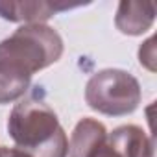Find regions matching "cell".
Listing matches in <instances>:
<instances>
[{
  "label": "cell",
  "mask_w": 157,
  "mask_h": 157,
  "mask_svg": "<svg viewBox=\"0 0 157 157\" xmlns=\"http://www.w3.org/2000/svg\"><path fill=\"white\" fill-rule=\"evenodd\" d=\"M61 54L63 39L46 24H24L0 41V63L28 76L54 65Z\"/></svg>",
  "instance_id": "cell-2"
},
{
  "label": "cell",
  "mask_w": 157,
  "mask_h": 157,
  "mask_svg": "<svg viewBox=\"0 0 157 157\" xmlns=\"http://www.w3.org/2000/svg\"><path fill=\"white\" fill-rule=\"evenodd\" d=\"M43 87L22 96L10 113L8 133L32 157H67L68 139L56 111L46 104Z\"/></svg>",
  "instance_id": "cell-1"
},
{
  "label": "cell",
  "mask_w": 157,
  "mask_h": 157,
  "mask_svg": "<svg viewBox=\"0 0 157 157\" xmlns=\"http://www.w3.org/2000/svg\"><path fill=\"white\" fill-rule=\"evenodd\" d=\"M32 76L0 63V104H11L15 100H21L26 94Z\"/></svg>",
  "instance_id": "cell-8"
},
{
  "label": "cell",
  "mask_w": 157,
  "mask_h": 157,
  "mask_svg": "<svg viewBox=\"0 0 157 157\" xmlns=\"http://www.w3.org/2000/svg\"><path fill=\"white\" fill-rule=\"evenodd\" d=\"M93 157H120V155H118V151H117V150L107 142V139H105V142H104L96 151H94V155H93Z\"/></svg>",
  "instance_id": "cell-10"
},
{
  "label": "cell",
  "mask_w": 157,
  "mask_h": 157,
  "mask_svg": "<svg viewBox=\"0 0 157 157\" xmlns=\"http://www.w3.org/2000/svg\"><path fill=\"white\" fill-rule=\"evenodd\" d=\"M153 43H155V37H150L139 48V61L150 72H155V44Z\"/></svg>",
  "instance_id": "cell-9"
},
{
  "label": "cell",
  "mask_w": 157,
  "mask_h": 157,
  "mask_svg": "<svg viewBox=\"0 0 157 157\" xmlns=\"http://www.w3.org/2000/svg\"><path fill=\"white\" fill-rule=\"evenodd\" d=\"M83 6L82 2H61V0H0V17L10 22L43 24L59 11Z\"/></svg>",
  "instance_id": "cell-4"
},
{
  "label": "cell",
  "mask_w": 157,
  "mask_h": 157,
  "mask_svg": "<svg viewBox=\"0 0 157 157\" xmlns=\"http://www.w3.org/2000/svg\"><path fill=\"white\" fill-rule=\"evenodd\" d=\"M0 157H32V155L26 153L21 148H6V146H0Z\"/></svg>",
  "instance_id": "cell-11"
},
{
  "label": "cell",
  "mask_w": 157,
  "mask_h": 157,
  "mask_svg": "<svg viewBox=\"0 0 157 157\" xmlns=\"http://www.w3.org/2000/svg\"><path fill=\"white\" fill-rule=\"evenodd\" d=\"M155 21L153 2H120L115 17V26L124 35H142Z\"/></svg>",
  "instance_id": "cell-7"
},
{
  "label": "cell",
  "mask_w": 157,
  "mask_h": 157,
  "mask_svg": "<svg viewBox=\"0 0 157 157\" xmlns=\"http://www.w3.org/2000/svg\"><path fill=\"white\" fill-rule=\"evenodd\" d=\"M107 129L102 122L85 117L76 124L70 142H68V157H93L94 151L105 142Z\"/></svg>",
  "instance_id": "cell-6"
},
{
  "label": "cell",
  "mask_w": 157,
  "mask_h": 157,
  "mask_svg": "<svg viewBox=\"0 0 157 157\" xmlns=\"http://www.w3.org/2000/svg\"><path fill=\"white\" fill-rule=\"evenodd\" d=\"M137 78L120 68H104L91 76L85 85V102L91 109L107 117L131 115L140 104Z\"/></svg>",
  "instance_id": "cell-3"
},
{
  "label": "cell",
  "mask_w": 157,
  "mask_h": 157,
  "mask_svg": "<svg viewBox=\"0 0 157 157\" xmlns=\"http://www.w3.org/2000/svg\"><path fill=\"white\" fill-rule=\"evenodd\" d=\"M107 142L118 151L120 157H153V140L146 131L135 124L118 126L107 133Z\"/></svg>",
  "instance_id": "cell-5"
}]
</instances>
